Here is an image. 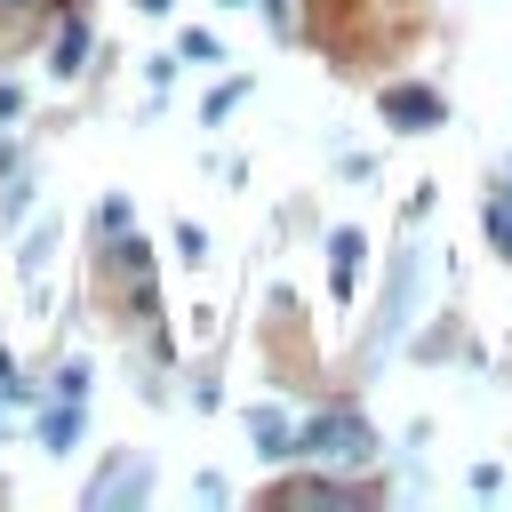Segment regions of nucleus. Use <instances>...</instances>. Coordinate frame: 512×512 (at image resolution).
I'll list each match as a JSON object with an SVG mask.
<instances>
[{
    "instance_id": "obj_1",
    "label": "nucleus",
    "mask_w": 512,
    "mask_h": 512,
    "mask_svg": "<svg viewBox=\"0 0 512 512\" xmlns=\"http://www.w3.org/2000/svg\"><path fill=\"white\" fill-rule=\"evenodd\" d=\"M296 456H312V464H368V456H376V432H368V416L328 408V416H312V424L296 432Z\"/></svg>"
},
{
    "instance_id": "obj_2",
    "label": "nucleus",
    "mask_w": 512,
    "mask_h": 512,
    "mask_svg": "<svg viewBox=\"0 0 512 512\" xmlns=\"http://www.w3.org/2000/svg\"><path fill=\"white\" fill-rule=\"evenodd\" d=\"M424 288V248L408 240V256L392 264V280H384V304H376V328H368V344H360V360H384L392 344H400V328H408V296Z\"/></svg>"
},
{
    "instance_id": "obj_3",
    "label": "nucleus",
    "mask_w": 512,
    "mask_h": 512,
    "mask_svg": "<svg viewBox=\"0 0 512 512\" xmlns=\"http://www.w3.org/2000/svg\"><path fill=\"white\" fill-rule=\"evenodd\" d=\"M80 504H88V512H128V504H144V464H136V456H112V464L88 480Z\"/></svg>"
},
{
    "instance_id": "obj_4",
    "label": "nucleus",
    "mask_w": 512,
    "mask_h": 512,
    "mask_svg": "<svg viewBox=\"0 0 512 512\" xmlns=\"http://www.w3.org/2000/svg\"><path fill=\"white\" fill-rule=\"evenodd\" d=\"M376 104H384V120H392V128H440V120H448V104H440L432 88H416V80H392Z\"/></svg>"
},
{
    "instance_id": "obj_5",
    "label": "nucleus",
    "mask_w": 512,
    "mask_h": 512,
    "mask_svg": "<svg viewBox=\"0 0 512 512\" xmlns=\"http://www.w3.org/2000/svg\"><path fill=\"white\" fill-rule=\"evenodd\" d=\"M360 256H368L360 232H336V240H328V288H336L344 304H352V288H360Z\"/></svg>"
},
{
    "instance_id": "obj_6",
    "label": "nucleus",
    "mask_w": 512,
    "mask_h": 512,
    "mask_svg": "<svg viewBox=\"0 0 512 512\" xmlns=\"http://www.w3.org/2000/svg\"><path fill=\"white\" fill-rule=\"evenodd\" d=\"M272 504H360V488L352 480H280Z\"/></svg>"
},
{
    "instance_id": "obj_7",
    "label": "nucleus",
    "mask_w": 512,
    "mask_h": 512,
    "mask_svg": "<svg viewBox=\"0 0 512 512\" xmlns=\"http://www.w3.org/2000/svg\"><path fill=\"white\" fill-rule=\"evenodd\" d=\"M248 432H256V448H264V456H288V416H280V408H256V416H248Z\"/></svg>"
},
{
    "instance_id": "obj_8",
    "label": "nucleus",
    "mask_w": 512,
    "mask_h": 512,
    "mask_svg": "<svg viewBox=\"0 0 512 512\" xmlns=\"http://www.w3.org/2000/svg\"><path fill=\"white\" fill-rule=\"evenodd\" d=\"M80 392H88V368H80V360H72V368H64V376H56V400H72V408H80Z\"/></svg>"
},
{
    "instance_id": "obj_9",
    "label": "nucleus",
    "mask_w": 512,
    "mask_h": 512,
    "mask_svg": "<svg viewBox=\"0 0 512 512\" xmlns=\"http://www.w3.org/2000/svg\"><path fill=\"white\" fill-rule=\"evenodd\" d=\"M48 248H56V232H48V224H40V232H32V240H24V272H32V264H48Z\"/></svg>"
},
{
    "instance_id": "obj_10",
    "label": "nucleus",
    "mask_w": 512,
    "mask_h": 512,
    "mask_svg": "<svg viewBox=\"0 0 512 512\" xmlns=\"http://www.w3.org/2000/svg\"><path fill=\"white\" fill-rule=\"evenodd\" d=\"M48 448H72V400H64V408L48 416Z\"/></svg>"
},
{
    "instance_id": "obj_11",
    "label": "nucleus",
    "mask_w": 512,
    "mask_h": 512,
    "mask_svg": "<svg viewBox=\"0 0 512 512\" xmlns=\"http://www.w3.org/2000/svg\"><path fill=\"white\" fill-rule=\"evenodd\" d=\"M488 232H496V240H504V256H512V208H504V200L488 208Z\"/></svg>"
},
{
    "instance_id": "obj_12",
    "label": "nucleus",
    "mask_w": 512,
    "mask_h": 512,
    "mask_svg": "<svg viewBox=\"0 0 512 512\" xmlns=\"http://www.w3.org/2000/svg\"><path fill=\"white\" fill-rule=\"evenodd\" d=\"M136 8H152V16H168V8H176V0H136Z\"/></svg>"
},
{
    "instance_id": "obj_13",
    "label": "nucleus",
    "mask_w": 512,
    "mask_h": 512,
    "mask_svg": "<svg viewBox=\"0 0 512 512\" xmlns=\"http://www.w3.org/2000/svg\"><path fill=\"white\" fill-rule=\"evenodd\" d=\"M0 400H8V360H0Z\"/></svg>"
}]
</instances>
